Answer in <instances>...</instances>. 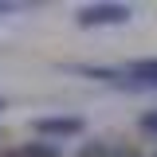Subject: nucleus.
Returning a JSON list of instances; mask_svg holds the SVG:
<instances>
[{"mask_svg": "<svg viewBox=\"0 0 157 157\" xmlns=\"http://www.w3.org/2000/svg\"><path fill=\"white\" fill-rule=\"evenodd\" d=\"M0 110H4V102H0Z\"/></svg>", "mask_w": 157, "mask_h": 157, "instance_id": "1a4fd4ad", "label": "nucleus"}, {"mask_svg": "<svg viewBox=\"0 0 157 157\" xmlns=\"http://www.w3.org/2000/svg\"><path fill=\"white\" fill-rule=\"evenodd\" d=\"M0 157H8V153H0Z\"/></svg>", "mask_w": 157, "mask_h": 157, "instance_id": "9d476101", "label": "nucleus"}, {"mask_svg": "<svg viewBox=\"0 0 157 157\" xmlns=\"http://www.w3.org/2000/svg\"><path fill=\"white\" fill-rule=\"evenodd\" d=\"M110 157H141L137 149H126V145H118V149H110Z\"/></svg>", "mask_w": 157, "mask_h": 157, "instance_id": "0eeeda50", "label": "nucleus"}, {"mask_svg": "<svg viewBox=\"0 0 157 157\" xmlns=\"http://www.w3.org/2000/svg\"><path fill=\"white\" fill-rule=\"evenodd\" d=\"M137 130L149 134V137H157V110H145V114L137 118Z\"/></svg>", "mask_w": 157, "mask_h": 157, "instance_id": "423d86ee", "label": "nucleus"}, {"mask_svg": "<svg viewBox=\"0 0 157 157\" xmlns=\"http://www.w3.org/2000/svg\"><path fill=\"white\" fill-rule=\"evenodd\" d=\"M126 78H130V90H141V86H157V59H134L122 67Z\"/></svg>", "mask_w": 157, "mask_h": 157, "instance_id": "7ed1b4c3", "label": "nucleus"}, {"mask_svg": "<svg viewBox=\"0 0 157 157\" xmlns=\"http://www.w3.org/2000/svg\"><path fill=\"white\" fill-rule=\"evenodd\" d=\"M32 130H36L39 137H75V134H82V118H75V114L36 118V122H32Z\"/></svg>", "mask_w": 157, "mask_h": 157, "instance_id": "f03ea898", "label": "nucleus"}, {"mask_svg": "<svg viewBox=\"0 0 157 157\" xmlns=\"http://www.w3.org/2000/svg\"><path fill=\"white\" fill-rule=\"evenodd\" d=\"M8 157H59V149H55V145H47V141H28V145L12 149Z\"/></svg>", "mask_w": 157, "mask_h": 157, "instance_id": "20e7f679", "label": "nucleus"}, {"mask_svg": "<svg viewBox=\"0 0 157 157\" xmlns=\"http://www.w3.org/2000/svg\"><path fill=\"white\" fill-rule=\"evenodd\" d=\"M134 8L130 4H86L78 8L75 24L78 28H118V24H130Z\"/></svg>", "mask_w": 157, "mask_h": 157, "instance_id": "f257e3e1", "label": "nucleus"}, {"mask_svg": "<svg viewBox=\"0 0 157 157\" xmlns=\"http://www.w3.org/2000/svg\"><path fill=\"white\" fill-rule=\"evenodd\" d=\"M4 12H8V4H0V16H4Z\"/></svg>", "mask_w": 157, "mask_h": 157, "instance_id": "6e6552de", "label": "nucleus"}, {"mask_svg": "<svg viewBox=\"0 0 157 157\" xmlns=\"http://www.w3.org/2000/svg\"><path fill=\"white\" fill-rule=\"evenodd\" d=\"M78 157H110V145H106V141H86V145L78 149Z\"/></svg>", "mask_w": 157, "mask_h": 157, "instance_id": "39448f33", "label": "nucleus"}]
</instances>
